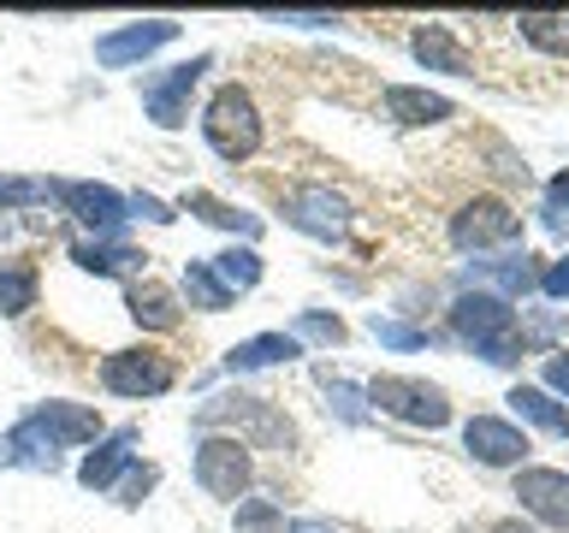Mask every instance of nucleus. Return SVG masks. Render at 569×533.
<instances>
[{
  "label": "nucleus",
  "instance_id": "nucleus-1",
  "mask_svg": "<svg viewBox=\"0 0 569 533\" xmlns=\"http://www.w3.org/2000/svg\"><path fill=\"white\" fill-rule=\"evenodd\" d=\"M190 426L196 433H231V439H243L249 451H267V456H297L302 451V433H297V421L284 415V403L256 398V391H243V385H226V391H213L208 403H196Z\"/></svg>",
  "mask_w": 569,
  "mask_h": 533
},
{
  "label": "nucleus",
  "instance_id": "nucleus-2",
  "mask_svg": "<svg viewBox=\"0 0 569 533\" xmlns=\"http://www.w3.org/2000/svg\"><path fill=\"white\" fill-rule=\"evenodd\" d=\"M445 326H451V338L462 350H475L480 362H492V368L522 362V350H528V332H522V320H516V309L492 291H457L451 309H445Z\"/></svg>",
  "mask_w": 569,
  "mask_h": 533
},
{
  "label": "nucleus",
  "instance_id": "nucleus-3",
  "mask_svg": "<svg viewBox=\"0 0 569 533\" xmlns=\"http://www.w3.org/2000/svg\"><path fill=\"white\" fill-rule=\"evenodd\" d=\"M196 131H202V142L226 160V167L256 160L267 124H261V107L249 95V83H238V78L213 83V95L202 101V113H196Z\"/></svg>",
  "mask_w": 569,
  "mask_h": 533
},
{
  "label": "nucleus",
  "instance_id": "nucleus-4",
  "mask_svg": "<svg viewBox=\"0 0 569 533\" xmlns=\"http://www.w3.org/2000/svg\"><path fill=\"white\" fill-rule=\"evenodd\" d=\"M190 480L213 504H238L256 492V451L231 433H196L190 444Z\"/></svg>",
  "mask_w": 569,
  "mask_h": 533
},
{
  "label": "nucleus",
  "instance_id": "nucleus-5",
  "mask_svg": "<svg viewBox=\"0 0 569 533\" xmlns=\"http://www.w3.org/2000/svg\"><path fill=\"white\" fill-rule=\"evenodd\" d=\"M368 409L386 421H403V426H427V433H439V426H451V391L421 380V373H373L368 380Z\"/></svg>",
  "mask_w": 569,
  "mask_h": 533
},
{
  "label": "nucleus",
  "instance_id": "nucleus-6",
  "mask_svg": "<svg viewBox=\"0 0 569 533\" xmlns=\"http://www.w3.org/2000/svg\"><path fill=\"white\" fill-rule=\"evenodd\" d=\"M208 71H213V53H190V60H178V66L142 71V78H137L142 119H149L154 131H184V124H190V95L202 89Z\"/></svg>",
  "mask_w": 569,
  "mask_h": 533
},
{
  "label": "nucleus",
  "instance_id": "nucleus-7",
  "mask_svg": "<svg viewBox=\"0 0 569 533\" xmlns=\"http://www.w3.org/2000/svg\"><path fill=\"white\" fill-rule=\"evenodd\" d=\"M96 380L107 398H124V403H149V398H167L178 385V362L154 344H124V350H107Z\"/></svg>",
  "mask_w": 569,
  "mask_h": 533
},
{
  "label": "nucleus",
  "instance_id": "nucleus-8",
  "mask_svg": "<svg viewBox=\"0 0 569 533\" xmlns=\"http://www.w3.org/2000/svg\"><path fill=\"white\" fill-rule=\"evenodd\" d=\"M53 208L78 225V238H124V225H131V195L113 184H96V178H60V202Z\"/></svg>",
  "mask_w": 569,
  "mask_h": 533
},
{
  "label": "nucleus",
  "instance_id": "nucleus-9",
  "mask_svg": "<svg viewBox=\"0 0 569 533\" xmlns=\"http://www.w3.org/2000/svg\"><path fill=\"white\" fill-rule=\"evenodd\" d=\"M284 225L302 231V238H315V243H350V225H356V208H350V195L345 190H332V184H297V190H284Z\"/></svg>",
  "mask_w": 569,
  "mask_h": 533
},
{
  "label": "nucleus",
  "instance_id": "nucleus-10",
  "mask_svg": "<svg viewBox=\"0 0 569 533\" xmlns=\"http://www.w3.org/2000/svg\"><path fill=\"white\" fill-rule=\"evenodd\" d=\"M510 243H522V213L505 195H475L451 213V249H462V255H487V249Z\"/></svg>",
  "mask_w": 569,
  "mask_h": 533
},
{
  "label": "nucleus",
  "instance_id": "nucleus-11",
  "mask_svg": "<svg viewBox=\"0 0 569 533\" xmlns=\"http://www.w3.org/2000/svg\"><path fill=\"white\" fill-rule=\"evenodd\" d=\"M178 36H184L178 18H131V24H113V30L96 36V66L101 71H137V66H149L160 48H172Z\"/></svg>",
  "mask_w": 569,
  "mask_h": 533
},
{
  "label": "nucleus",
  "instance_id": "nucleus-12",
  "mask_svg": "<svg viewBox=\"0 0 569 533\" xmlns=\"http://www.w3.org/2000/svg\"><path fill=\"white\" fill-rule=\"evenodd\" d=\"M18 421H24L30 433H42L60 456H66V451H89V444L107 433L101 409H96V403H78V398H42V403H30Z\"/></svg>",
  "mask_w": 569,
  "mask_h": 533
},
{
  "label": "nucleus",
  "instance_id": "nucleus-13",
  "mask_svg": "<svg viewBox=\"0 0 569 533\" xmlns=\"http://www.w3.org/2000/svg\"><path fill=\"white\" fill-rule=\"evenodd\" d=\"M66 261L78 266V273L89 279H119V284H131L149 273V249H137L131 238H71L66 243Z\"/></svg>",
  "mask_w": 569,
  "mask_h": 533
},
{
  "label": "nucleus",
  "instance_id": "nucleus-14",
  "mask_svg": "<svg viewBox=\"0 0 569 533\" xmlns=\"http://www.w3.org/2000/svg\"><path fill=\"white\" fill-rule=\"evenodd\" d=\"M462 451H469L480 469H528V433L505 415H469L462 421Z\"/></svg>",
  "mask_w": 569,
  "mask_h": 533
},
{
  "label": "nucleus",
  "instance_id": "nucleus-15",
  "mask_svg": "<svg viewBox=\"0 0 569 533\" xmlns=\"http://www.w3.org/2000/svg\"><path fill=\"white\" fill-rule=\"evenodd\" d=\"M137 444H142V426H107V433L78 456V486L83 492H113V480L137 462Z\"/></svg>",
  "mask_w": 569,
  "mask_h": 533
},
{
  "label": "nucleus",
  "instance_id": "nucleus-16",
  "mask_svg": "<svg viewBox=\"0 0 569 533\" xmlns=\"http://www.w3.org/2000/svg\"><path fill=\"white\" fill-rule=\"evenodd\" d=\"M516 504L551 533H569V474L563 469H516Z\"/></svg>",
  "mask_w": 569,
  "mask_h": 533
},
{
  "label": "nucleus",
  "instance_id": "nucleus-17",
  "mask_svg": "<svg viewBox=\"0 0 569 533\" xmlns=\"http://www.w3.org/2000/svg\"><path fill=\"white\" fill-rule=\"evenodd\" d=\"M172 208H178V213H190V220H202V225H213V231H226L231 243H261V231H267L261 213H249V208H238V202H226V195H213V190H184Z\"/></svg>",
  "mask_w": 569,
  "mask_h": 533
},
{
  "label": "nucleus",
  "instance_id": "nucleus-18",
  "mask_svg": "<svg viewBox=\"0 0 569 533\" xmlns=\"http://www.w3.org/2000/svg\"><path fill=\"white\" fill-rule=\"evenodd\" d=\"M380 107H386L391 124H403V131H427V124L457 119V101L439 95V89H427V83H386Z\"/></svg>",
  "mask_w": 569,
  "mask_h": 533
},
{
  "label": "nucleus",
  "instance_id": "nucleus-19",
  "mask_svg": "<svg viewBox=\"0 0 569 533\" xmlns=\"http://www.w3.org/2000/svg\"><path fill=\"white\" fill-rule=\"evenodd\" d=\"M297 355H309V350H302L291 332H256V338H238V344L220 355V373H226V380H249V373L297 362Z\"/></svg>",
  "mask_w": 569,
  "mask_h": 533
},
{
  "label": "nucleus",
  "instance_id": "nucleus-20",
  "mask_svg": "<svg viewBox=\"0 0 569 533\" xmlns=\"http://www.w3.org/2000/svg\"><path fill=\"white\" fill-rule=\"evenodd\" d=\"M124 314H131L137 332H178L184 326V302H178V291L149 279V273L124 284Z\"/></svg>",
  "mask_w": 569,
  "mask_h": 533
},
{
  "label": "nucleus",
  "instance_id": "nucleus-21",
  "mask_svg": "<svg viewBox=\"0 0 569 533\" xmlns=\"http://www.w3.org/2000/svg\"><path fill=\"white\" fill-rule=\"evenodd\" d=\"M469 284L475 291H492V296H528L533 284H540V261L528 255H516V249H505V255H492V261H469Z\"/></svg>",
  "mask_w": 569,
  "mask_h": 533
},
{
  "label": "nucleus",
  "instance_id": "nucleus-22",
  "mask_svg": "<svg viewBox=\"0 0 569 533\" xmlns=\"http://www.w3.org/2000/svg\"><path fill=\"white\" fill-rule=\"evenodd\" d=\"M60 202V178H42V172H0V220L7 213H42L53 220Z\"/></svg>",
  "mask_w": 569,
  "mask_h": 533
},
{
  "label": "nucleus",
  "instance_id": "nucleus-23",
  "mask_svg": "<svg viewBox=\"0 0 569 533\" xmlns=\"http://www.w3.org/2000/svg\"><path fill=\"white\" fill-rule=\"evenodd\" d=\"M42 302V266L30 255H0V320H24Z\"/></svg>",
  "mask_w": 569,
  "mask_h": 533
},
{
  "label": "nucleus",
  "instance_id": "nucleus-24",
  "mask_svg": "<svg viewBox=\"0 0 569 533\" xmlns=\"http://www.w3.org/2000/svg\"><path fill=\"white\" fill-rule=\"evenodd\" d=\"M409 53H416L427 71H445V78H475V66H469V53L457 48L451 24H421L409 36Z\"/></svg>",
  "mask_w": 569,
  "mask_h": 533
},
{
  "label": "nucleus",
  "instance_id": "nucleus-25",
  "mask_svg": "<svg viewBox=\"0 0 569 533\" xmlns=\"http://www.w3.org/2000/svg\"><path fill=\"white\" fill-rule=\"evenodd\" d=\"M505 403H510V415L522 421V426H540V433H551V439H569V403H558L551 391H540V385H516Z\"/></svg>",
  "mask_w": 569,
  "mask_h": 533
},
{
  "label": "nucleus",
  "instance_id": "nucleus-26",
  "mask_svg": "<svg viewBox=\"0 0 569 533\" xmlns=\"http://www.w3.org/2000/svg\"><path fill=\"white\" fill-rule=\"evenodd\" d=\"M178 302H184V309H196V314H226L238 296L226 291L220 273H213L208 261H184V273H178Z\"/></svg>",
  "mask_w": 569,
  "mask_h": 533
},
{
  "label": "nucleus",
  "instance_id": "nucleus-27",
  "mask_svg": "<svg viewBox=\"0 0 569 533\" xmlns=\"http://www.w3.org/2000/svg\"><path fill=\"white\" fill-rule=\"evenodd\" d=\"M208 266L220 273V284H226L231 296L256 291V284L267 279V261H261V249H256V243H226L220 255H208Z\"/></svg>",
  "mask_w": 569,
  "mask_h": 533
},
{
  "label": "nucleus",
  "instance_id": "nucleus-28",
  "mask_svg": "<svg viewBox=\"0 0 569 533\" xmlns=\"http://www.w3.org/2000/svg\"><path fill=\"white\" fill-rule=\"evenodd\" d=\"M320 391H327V415L338 426H368L373 409H368V385L345 380V373H320Z\"/></svg>",
  "mask_w": 569,
  "mask_h": 533
},
{
  "label": "nucleus",
  "instance_id": "nucleus-29",
  "mask_svg": "<svg viewBox=\"0 0 569 533\" xmlns=\"http://www.w3.org/2000/svg\"><path fill=\"white\" fill-rule=\"evenodd\" d=\"M284 332H291L302 350H309V344H315V350H338V344L350 338V326H345V314H338V309H297Z\"/></svg>",
  "mask_w": 569,
  "mask_h": 533
},
{
  "label": "nucleus",
  "instance_id": "nucleus-30",
  "mask_svg": "<svg viewBox=\"0 0 569 533\" xmlns=\"http://www.w3.org/2000/svg\"><path fill=\"white\" fill-rule=\"evenodd\" d=\"M516 36L528 48L551 53V60H569V12H522L516 18Z\"/></svg>",
  "mask_w": 569,
  "mask_h": 533
},
{
  "label": "nucleus",
  "instance_id": "nucleus-31",
  "mask_svg": "<svg viewBox=\"0 0 569 533\" xmlns=\"http://www.w3.org/2000/svg\"><path fill=\"white\" fill-rule=\"evenodd\" d=\"M231 533H284V504L279 497H238L231 504Z\"/></svg>",
  "mask_w": 569,
  "mask_h": 533
},
{
  "label": "nucleus",
  "instance_id": "nucleus-32",
  "mask_svg": "<svg viewBox=\"0 0 569 533\" xmlns=\"http://www.w3.org/2000/svg\"><path fill=\"white\" fill-rule=\"evenodd\" d=\"M154 486H160V469H154V462H131V469H124L119 480H113V492H107V497H113V504L119 510H142V504H149V497H154Z\"/></svg>",
  "mask_w": 569,
  "mask_h": 533
},
{
  "label": "nucleus",
  "instance_id": "nucleus-33",
  "mask_svg": "<svg viewBox=\"0 0 569 533\" xmlns=\"http://www.w3.org/2000/svg\"><path fill=\"white\" fill-rule=\"evenodd\" d=\"M368 332L380 338L386 350H427V344H433V332L409 326V320H398V314H368Z\"/></svg>",
  "mask_w": 569,
  "mask_h": 533
},
{
  "label": "nucleus",
  "instance_id": "nucleus-34",
  "mask_svg": "<svg viewBox=\"0 0 569 533\" xmlns=\"http://www.w3.org/2000/svg\"><path fill=\"white\" fill-rule=\"evenodd\" d=\"M256 18H261V24H279V30H338V24H345L338 12H273V7L256 12Z\"/></svg>",
  "mask_w": 569,
  "mask_h": 533
},
{
  "label": "nucleus",
  "instance_id": "nucleus-35",
  "mask_svg": "<svg viewBox=\"0 0 569 533\" xmlns=\"http://www.w3.org/2000/svg\"><path fill=\"white\" fill-rule=\"evenodd\" d=\"M124 195H131V220H149V225H172L178 220V208L160 202L154 190H124Z\"/></svg>",
  "mask_w": 569,
  "mask_h": 533
},
{
  "label": "nucleus",
  "instance_id": "nucleus-36",
  "mask_svg": "<svg viewBox=\"0 0 569 533\" xmlns=\"http://www.w3.org/2000/svg\"><path fill=\"white\" fill-rule=\"evenodd\" d=\"M540 391H551V398H569V350H551L540 362Z\"/></svg>",
  "mask_w": 569,
  "mask_h": 533
},
{
  "label": "nucleus",
  "instance_id": "nucleus-37",
  "mask_svg": "<svg viewBox=\"0 0 569 533\" xmlns=\"http://www.w3.org/2000/svg\"><path fill=\"white\" fill-rule=\"evenodd\" d=\"M533 291L551 296V302H569V255L546 261V266H540V284H533Z\"/></svg>",
  "mask_w": 569,
  "mask_h": 533
},
{
  "label": "nucleus",
  "instance_id": "nucleus-38",
  "mask_svg": "<svg viewBox=\"0 0 569 533\" xmlns=\"http://www.w3.org/2000/svg\"><path fill=\"white\" fill-rule=\"evenodd\" d=\"M284 533H345V527H332L327 515H291V522H284Z\"/></svg>",
  "mask_w": 569,
  "mask_h": 533
},
{
  "label": "nucleus",
  "instance_id": "nucleus-39",
  "mask_svg": "<svg viewBox=\"0 0 569 533\" xmlns=\"http://www.w3.org/2000/svg\"><path fill=\"white\" fill-rule=\"evenodd\" d=\"M546 208H551V213H563V208H569V167L546 184Z\"/></svg>",
  "mask_w": 569,
  "mask_h": 533
},
{
  "label": "nucleus",
  "instance_id": "nucleus-40",
  "mask_svg": "<svg viewBox=\"0 0 569 533\" xmlns=\"http://www.w3.org/2000/svg\"><path fill=\"white\" fill-rule=\"evenodd\" d=\"M492 533H540V527H522V522H498Z\"/></svg>",
  "mask_w": 569,
  "mask_h": 533
}]
</instances>
